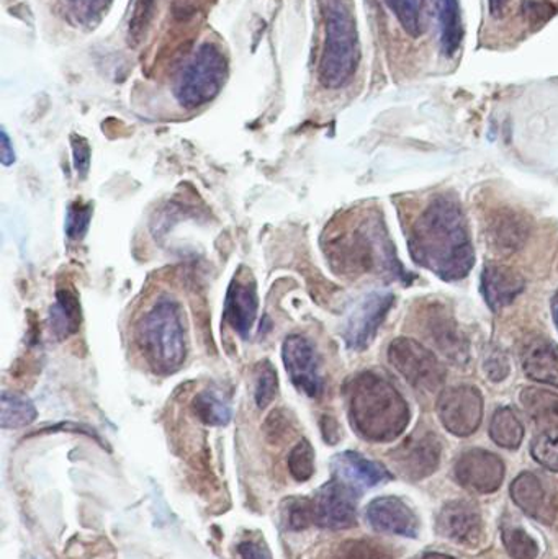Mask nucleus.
Wrapping results in <instances>:
<instances>
[{"label":"nucleus","instance_id":"20","mask_svg":"<svg viewBox=\"0 0 558 559\" xmlns=\"http://www.w3.org/2000/svg\"><path fill=\"white\" fill-rule=\"evenodd\" d=\"M523 368L531 380L558 388V345L544 337L527 342L523 350Z\"/></svg>","mask_w":558,"mask_h":559},{"label":"nucleus","instance_id":"22","mask_svg":"<svg viewBox=\"0 0 558 559\" xmlns=\"http://www.w3.org/2000/svg\"><path fill=\"white\" fill-rule=\"evenodd\" d=\"M490 242L501 252L520 251L530 238V223L511 210H500L488 225Z\"/></svg>","mask_w":558,"mask_h":559},{"label":"nucleus","instance_id":"43","mask_svg":"<svg viewBox=\"0 0 558 559\" xmlns=\"http://www.w3.org/2000/svg\"><path fill=\"white\" fill-rule=\"evenodd\" d=\"M510 0H488V5H490V13L494 16H501L504 12V7L508 5Z\"/></svg>","mask_w":558,"mask_h":559},{"label":"nucleus","instance_id":"35","mask_svg":"<svg viewBox=\"0 0 558 559\" xmlns=\"http://www.w3.org/2000/svg\"><path fill=\"white\" fill-rule=\"evenodd\" d=\"M288 472L298 483L308 481L314 475V450L308 440H301L288 453Z\"/></svg>","mask_w":558,"mask_h":559},{"label":"nucleus","instance_id":"5","mask_svg":"<svg viewBox=\"0 0 558 559\" xmlns=\"http://www.w3.org/2000/svg\"><path fill=\"white\" fill-rule=\"evenodd\" d=\"M324 43L318 78L327 88H341L356 75L360 41L356 16L347 0H320Z\"/></svg>","mask_w":558,"mask_h":559},{"label":"nucleus","instance_id":"30","mask_svg":"<svg viewBox=\"0 0 558 559\" xmlns=\"http://www.w3.org/2000/svg\"><path fill=\"white\" fill-rule=\"evenodd\" d=\"M111 0H59L62 15L74 26L97 25L110 9Z\"/></svg>","mask_w":558,"mask_h":559},{"label":"nucleus","instance_id":"36","mask_svg":"<svg viewBox=\"0 0 558 559\" xmlns=\"http://www.w3.org/2000/svg\"><path fill=\"white\" fill-rule=\"evenodd\" d=\"M92 219L91 203L74 202L66 213V238L69 242H79L87 235Z\"/></svg>","mask_w":558,"mask_h":559},{"label":"nucleus","instance_id":"17","mask_svg":"<svg viewBox=\"0 0 558 559\" xmlns=\"http://www.w3.org/2000/svg\"><path fill=\"white\" fill-rule=\"evenodd\" d=\"M334 478L357 492L373 488L380 483L392 479L389 469L380 463L372 462L357 452L337 453L331 462Z\"/></svg>","mask_w":558,"mask_h":559},{"label":"nucleus","instance_id":"2","mask_svg":"<svg viewBox=\"0 0 558 559\" xmlns=\"http://www.w3.org/2000/svg\"><path fill=\"white\" fill-rule=\"evenodd\" d=\"M347 391L351 424L363 439L392 442L405 432L412 419L408 403L383 374L363 371L353 378Z\"/></svg>","mask_w":558,"mask_h":559},{"label":"nucleus","instance_id":"28","mask_svg":"<svg viewBox=\"0 0 558 559\" xmlns=\"http://www.w3.org/2000/svg\"><path fill=\"white\" fill-rule=\"evenodd\" d=\"M0 404H2V407H0V426H2V429H22V427L35 423L36 416H38L35 404L28 397L19 393L2 391Z\"/></svg>","mask_w":558,"mask_h":559},{"label":"nucleus","instance_id":"31","mask_svg":"<svg viewBox=\"0 0 558 559\" xmlns=\"http://www.w3.org/2000/svg\"><path fill=\"white\" fill-rule=\"evenodd\" d=\"M156 9L157 0H133L128 19V41L131 46H138L143 41L156 15Z\"/></svg>","mask_w":558,"mask_h":559},{"label":"nucleus","instance_id":"12","mask_svg":"<svg viewBox=\"0 0 558 559\" xmlns=\"http://www.w3.org/2000/svg\"><path fill=\"white\" fill-rule=\"evenodd\" d=\"M393 466L403 478L419 481L428 478L441 463V442L432 432L413 433L390 453Z\"/></svg>","mask_w":558,"mask_h":559},{"label":"nucleus","instance_id":"16","mask_svg":"<svg viewBox=\"0 0 558 559\" xmlns=\"http://www.w3.org/2000/svg\"><path fill=\"white\" fill-rule=\"evenodd\" d=\"M438 532L448 540L475 545L482 535V515L471 501L448 502L439 512Z\"/></svg>","mask_w":558,"mask_h":559},{"label":"nucleus","instance_id":"41","mask_svg":"<svg viewBox=\"0 0 558 559\" xmlns=\"http://www.w3.org/2000/svg\"><path fill=\"white\" fill-rule=\"evenodd\" d=\"M546 5H549L547 2H536V0H527L526 7H524V12L530 16V22H546L549 19V15H546Z\"/></svg>","mask_w":558,"mask_h":559},{"label":"nucleus","instance_id":"11","mask_svg":"<svg viewBox=\"0 0 558 559\" xmlns=\"http://www.w3.org/2000/svg\"><path fill=\"white\" fill-rule=\"evenodd\" d=\"M282 360L290 377L292 384L300 393L317 400L323 394L324 380L317 347L310 338L301 334L288 335L282 347Z\"/></svg>","mask_w":558,"mask_h":559},{"label":"nucleus","instance_id":"19","mask_svg":"<svg viewBox=\"0 0 558 559\" xmlns=\"http://www.w3.org/2000/svg\"><path fill=\"white\" fill-rule=\"evenodd\" d=\"M511 498L514 504L536 521L553 522L554 508L547 498L546 489L543 483L533 473H521L513 483H511Z\"/></svg>","mask_w":558,"mask_h":559},{"label":"nucleus","instance_id":"21","mask_svg":"<svg viewBox=\"0 0 558 559\" xmlns=\"http://www.w3.org/2000/svg\"><path fill=\"white\" fill-rule=\"evenodd\" d=\"M426 329L436 347L441 348L442 354L448 355L455 364H465L468 360L467 342L444 309L435 308L429 311Z\"/></svg>","mask_w":558,"mask_h":559},{"label":"nucleus","instance_id":"14","mask_svg":"<svg viewBox=\"0 0 558 559\" xmlns=\"http://www.w3.org/2000/svg\"><path fill=\"white\" fill-rule=\"evenodd\" d=\"M455 478L465 488L477 492L498 491L503 485L507 468L503 460L484 449H472L462 453L455 463Z\"/></svg>","mask_w":558,"mask_h":559},{"label":"nucleus","instance_id":"44","mask_svg":"<svg viewBox=\"0 0 558 559\" xmlns=\"http://www.w3.org/2000/svg\"><path fill=\"white\" fill-rule=\"evenodd\" d=\"M553 316H554V322H556L557 329H558V289L556 293V296L553 298Z\"/></svg>","mask_w":558,"mask_h":559},{"label":"nucleus","instance_id":"33","mask_svg":"<svg viewBox=\"0 0 558 559\" xmlns=\"http://www.w3.org/2000/svg\"><path fill=\"white\" fill-rule=\"evenodd\" d=\"M387 3L395 13L403 29L413 38H418L423 33L425 0H387Z\"/></svg>","mask_w":558,"mask_h":559},{"label":"nucleus","instance_id":"9","mask_svg":"<svg viewBox=\"0 0 558 559\" xmlns=\"http://www.w3.org/2000/svg\"><path fill=\"white\" fill-rule=\"evenodd\" d=\"M395 302L390 292H370L364 295L347 314L343 325V338L353 350H366L377 331L385 321L387 314Z\"/></svg>","mask_w":558,"mask_h":559},{"label":"nucleus","instance_id":"4","mask_svg":"<svg viewBox=\"0 0 558 559\" xmlns=\"http://www.w3.org/2000/svg\"><path fill=\"white\" fill-rule=\"evenodd\" d=\"M136 338L141 354L154 373H177L189 348L179 302L170 296H159L138 322Z\"/></svg>","mask_w":558,"mask_h":559},{"label":"nucleus","instance_id":"26","mask_svg":"<svg viewBox=\"0 0 558 559\" xmlns=\"http://www.w3.org/2000/svg\"><path fill=\"white\" fill-rule=\"evenodd\" d=\"M395 551L382 542L360 538V540H344L327 548L318 559H393Z\"/></svg>","mask_w":558,"mask_h":559},{"label":"nucleus","instance_id":"18","mask_svg":"<svg viewBox=\"0 0 558 559\" xmlns=\"http://www.w3.org/2000/svg\"><path fill=\"white\" fill-rule=\"evenodd\" d=\"M526 288V280L520 272L507 265L491 264L484 269L480 289L485 301L494 311L510 306Z\"/></svg>","mask_w":558,"mask_h":559},{"label":"nucleus","instance_id":"40","mask_svg":"<svg viewBox=\"0 0 558 559\" xmlns=\"http://www.w3.org/2000/svg\"><path fill=\"white\" fill-rule=\"evenodd\" d=\"M238 555L241 559H274L268 545L259 540H246L239 544Z\"/></svg>","mask_w":558,"mask_h":559},{"label":"nucleus","instance_id":"29","mask_svg":"<svg viewBox=\"0 0 558 559\" xmlns=\"http://www.w3.org/2000/svg\"><path fill=\"white\" fill-rule=\"evenodd\" d=\"M193 413L206 426L222 427L231 420V406L216 390H203L192 403Z\"/></svg>","mask_w":558,"mask_h":559},{"label":"nucleus","instance_id":"8","mask_svg":"<svg viewBox=\"0 0 558 559\" xmlns=\"http://www.w3.org/2000/svg\"><path fill=\"white\" fill-rule=\"evenodd\" d=\"M359 492L344 483L331 479L308 499L311 525L330 531H346L357 524Z\"/></svg>","mask_w":558,"mask_h":559},{"label":"nucleus","instance_id":"15","mask_svg":"<svg viewBox=\"0 0 558 559\" xmlns=\"http://www.w3.org/2000/svg\"><path fill=\"white\" fill-rule=\"evenodd\" d=\"M367 522L380 534L416 538L419 534V521L413 509L403 499L383 496L373 499L366 511Z\"/></svg>","mask_w":558,"mask_h":559},{"label":"nucleus","instance_id":"38","mask_svg":"<svg viewBox=\"0 0 558 559\" xmlns=\"http://www.w3.org/2000/svg\"><path fill=\"white\" fill-rule=\"evenodd\" d=\"M71 144L75 173L84 179L87 176L88 167H91V146H88L87 140L78 134L71 138Z\"/></svg>","mask_w":558,"mask_h":559},{"label":"nucleus","instance_id":"3","mask_svg":"<svg viewBox=\"0 0 558 559\" xmlns=\"http://www.w3.org/2000/svg\"><path fill=\"white\" fill-rule=\"evenodd\" d=\"M327 252L333 267L344 275L379 272L387 277L412 278L396 259L385 225L377 215L364 216L353 231L334 235L328 241Z\"/></svg>","mask_w":558,"mask_h":559},{"label":"nucleus","instance_id":"10","mask_svg":"<svg viewBox=\"0 0 558 559\" xmlns=\"http://www.w3.org/2000/svg\"><path fill=\"white\" fill-rule=\"evenodd\" d=\"M438 414L442 426L458 437L477 432L484 419V397L472 384H458L442 391L438 401Z\"/></svg>","mask_w":558,"mask_h":559},{"label":"nucleus","instance_id":"42","mask_svg":"<svg viewBox=\"0 0 558 559\" xmlns=\"http://www.w3.org/2000/svg\"><path fill=\"white\" fill-rule=\"evenodd\" d=\"M0 144H2L3 166H12V164L15 163V151H13L12 143H10V138L5 130H2V134H0Z\"/></svg>","mask_w":558,"mask_h":559},{"label":"nucleus","instance_id":"23","mask_svg":"<svg viewBox=\"0 0 558 559\" xmlns=\"http://www.w3.org/2000/svg\"><path fill=\"white\" fill-rule=\"evenodd\" d=\"M81 302L74 289L62 286L56 292L55 305L49 309V331L56 341L78 334L81 328Z\"/></svg>","mask_w":558,"mask_h":559},{"label":"nucleus","instance_id":"32","mask_svg":"<svg viewBox=\"0 0 558 559\" xmlns=\"http://www.w3.org/2000/svg\"><path fill=\"white\" fill-rule=\"evenodd\" d=\"M278 377L269 360L259 361L254 368V401L259 409H265L277 396Z\"/></svg>","mask_w":558,"mask_h":559},{"label":"nucleus","instance_id":"39","mask_svg":"<svg viewBox=\"0 0 558 559\" xmlns=\"http://www.w3.org/2000/svg\"><path fill=\"white\" fill-rule=\"evenodd\" d=\"M485 370H487L490 380H504L508 377V371H510L507 357L501 352H491V355H488L487 360H485Z\"/></svg>","mask_w":558,"mask_h":559},{"label":"nucleus","instance_id":"45","mask_svg":"<svg viewBox=\"0 0 558 559\" xmlns=\"http://www.w3.org/2000/svg\"><path fill=\"white\" fill-rule=\"evenodd\" d=\"M423 559H455L452 557H449V555H442V554H428L423 557Z\"/></svg>","mask_w":558,"mask_h":559},{"label":"nucleus","instance_id":"7","mask_svg":"<svg viewBox=\"0 0 558 559\" xmlns=\"http://www.w3.org/2000/svg\"><path fill=\"white\" fill-rule=\"evenodd\" d=\"M390 364L423 393H436L446 381V368L426 345L408 337H400L389 348Z\"/></svg>","mask_w":558,"mask_h":559},{"label":"nucleus","instance_id":"1","mask_svg":"<svg viewBox=\"0 0 558 559\" xmlns=\"http://www.w3.org/2000/svg\"><path fill=\"white\" fill-rule=\"evenodd\" d=\"M409 254L419 267L428 269L444 282L467 277L475 254L467 219L458 200L439 195L413 223Z\"/></svg>","mask_w":558,"mask_h":559},{"label":"nucleus","instance_id":"6","mask_svg":"<svg viewBox=\"0 0 558 559\" xmlns=\"http://www.w3.org/2000/svg\"><path fill=\"white\" fill-rule=\"evenodd\" d=\"M228 59L215 43H203L180 68L174 81V97L180 107L195 110L210 104L225 87Z\"/></svg>","mask_w":558,"mask_h":559},{"label":"nucleus","instance_id":"37","mask_svg":"<svg viewBox=\"0 0 558 559\" xmlns=\"http://www.w3.org/2000/svg\"><path fill=\"white\" fill-rule=\"evenodd\" d=\"M531 455L544 468L558 472V430L536 437L531 445Z\"/></svg>","mask_w":558,"mask_h":559},{"label":"nucleus","instance_id":"27","mask_svg":"<svg viewBox=\"0 0 558 559\" xmlns=\"http://www.w3.org/2000/svg\"><path fill=\"white\" fill-rule=\"evenodd\" d=\"M490 437L498 447L517 450L524 439V427L511 407L495 411L490 424Z\"/></svg>","mask_w":558,"mask_h":559},{"label":"nucleus","instance_id":"13","mask_svg":"<svg viewBox=\"0 0 558 559\" xmlns=\"http://www.w3.org/2000/svg\"><path fill=\"white\" fill-rule=\"evenodd\" d=\"M258 285L251 272L241 269L226 292L223 319L241 338H248L258 319Z\"/></svg>","mask_w":558,"mask_h":559},{"label":"nucleus","instance_id":"24","mask_svg":"<svg viewBox=\"0 0 558 559\" xmlns=\"http://www.w3.org/2000/svg\"><path fill=\"white\" fill-rule=\"evenodd\" d=\"M521 404L527 416L544 432L558 430V394L543 388H526L521 391Z\"/></svg>","mask_w":558,"mask_h":559},{"label":"nucleus","instance_id":"34","mask_svg":"<svg viewBox=\"0 0 558 559\" xmlns=\"http://www.w3.org/2000/svg\"><path fill=\"white\" fill-rule=\"evenodd\" d=\"M501 538L508 555L513 559H536L539 555V545L524 528L507 527Z\"/></svg>","mask_w":558,"mask_h":559},{"label":"nucleus","instance_id":"25","mask_svg":"<svg viewBox=\"0 0 558 559\" xmlns=\"http://www.w3.org/2000/svg\"><path fill=\"white\" fill-rule=\"evenodd\" d=\"M438 7L439 29H441L442 55L452 58L461 48L464 39V25H462L461 3L459 0H436Z\"/></svg>","mask_w":558,"mask_h":559}]
</instances>
